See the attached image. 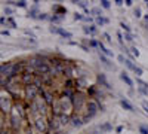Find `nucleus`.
<instances>
[{
	"mask_svg": "<svg viewBox=\"0 0 148 134\" xmlns=\"http://www.w3.org/2000/svg\"><path fill=\"white\" fill-rule=\"evenodd\" d=\"M71 101H73V106H74V113L80 115V112L83 110V109H86V104H88L89 99L83 91H76V94H74V97L71 99Z\"/></svg>",
	"mask_w": 148,
	"mask_h": 134,
	"instance_id": "obj_1",
	"label": "nucleus"
},
{
	"mask_svg": "<svg viewBox=\"0 0 148 134\" xmlns=\"http://www.w3.org/2000/svg\"><path fill=\"white\" fill-rule=\"evenodd\" d=\"M22 121L24 119L21 118V115L18 112V107L14 103V107H12V110L9 113V128L14 133H18L21 130V127H22Z\"/></svg>",
	"mask_w": 148,
	"mask_h": 134,
	"instance_id": "obj_2",
	"label": "nucleus"
},
{
	"mask_svg": "<svg viewBox=\"0 0 148 134\" xmlns=\"http://www.w3.org/2000/svg\"><path fill=\"white\" fill-rule=\"evenodd\" d=\"M33 128L36 130L37 134H46L49 133V116H43V115H39L36 116L33 121Z\"/></svg>",
	"mask_w": 148,
	"mask_h": 134,
	"instance_id": "obj_3",
	"label": "nucleus"
},
{
	"mask_svg": "<svg viewBox=\"0 0 148 134\" xmlns=\"http://www.w3.org/2000/svg\"><path fill=\"white\" fill-rule=\"evenodd\" d=\"M40 95V90L36 87V85H27V87H24V100L27 103H31L34 101L37 97Z\"/></svg>",
	"mask_w": 148,
	"mask_h": 134,
	"instance_id": "obj_4",
	"label": "nucleus"
},
{
	"mask_svg": "<svg viewBox=\"0 0 148 134\" xmlns=\"http://www.w3.org/2000/svg\"><path fill=\"white\" fill-rule=\"evenodd\" d=\"M59 104H61V110H62V113L70 115V116L74 115V106H73V101L70 99L59 97Z\"/></svg>",
	"mask_w": 148,
	"mask_h": 134,
	"instance_id": "obj_5",
	"label": "nucleus"
},
{
	"mask_svg": "<svg viewBox=\"0 0 148 134\" xmlns=\"http://www.w3.org/2000/svg\"><path fill=\"white\" fill-rule=\"evenodd\" d=\"M101 110V104L99 101H96V100H89L88 104H86V113L84 115H88L90 119Z\"/></svg>",
	"mask_w": 148,
	"mask_h": 134,
	"instance_id": "obj_6",
	"label": "nucleus"
},
{
	"mask_svg": "<svg viewBox=\"0 0 148 134\" xmlns=\"http://www.w3.org/2000/svg\"><path fill=\"white\" fill-rule=\"evenodd\" d=\"M0 107H2V113H10L12 107H14V103H12V97L8 94H2V97H0Z\"/></svg>",
	"mask_w": 148,
	"mask_h": 134,
	"instance_id": "obj_7",
	"label": "nucleus"
},
{
	"mask_svg": "<svg viewBox=\"0 0 148 134\" xmlns=\"http://www.w3.org/2000/svg\"><path fill=\"white\" fill-rule=\"evenodd\" d=\"M40 97L45 100V103H46L49 107H52V106H53V103L56 101V97H55V94H53L51 90H47V88L40 90Z\"/></svg>",
	"mask_w": 148,
	"mask_h": 134,
	"instance_id": "obj_8",
	"label": "nucleus"
},
{
	"mask_svg": "<svg viewBox=\"0 0 148 134\" xmlns=\"http://www.w3.org/2000/svg\"><path fill=\"white\" fill-rule=\"evenodd\" d=\"M36 75L37 73H22V75L19 76V81H21V85L22 87H27V85H33L34 83V79H36Z\"/></svg>",
	"mask_w": 148,
	"mask_h": 134,
	"instance_id": "obj_9",
	"label": "nucleus"
},
{
	"mask_svg": "<svg viewBox=\"0 0 148 134\" xmlns=\"http://www.w3.org/2000/svg\"><path fill=\"white\" fill-rule=\"evenodd\" d=\"M61 130H62V125L59 119L55 116H49V133H59Z\"/></svg>",
	"mask_w": 148,
	"mask_h": 134,
	"instance_id": "obj_10",
	"label": "nucleus"
},
{
	"mask_svg": "<svg viewBox=\"0 0 148 134\" xmlns=\"http://www.w3.org/2000/svg\"><path fill=\"white\" fill-rule=\"evenodd\" d=\"M12 66H14V63H10V61L2 63V66H0V76L8 78L10 73H12Z\"/></svg>",
	"mask_w": 148,
	"mask_h": 134,
	"instance_id": "obj_11",
	"label": "nucleus"
},
{
	"mask_svg": "<svg viewBox=\"0 0 148 134\" xmlns=\"http://www.w3.org/2000/svg\"><path fill=\"white\" fill-rule=\"evenodd\" d=\"M51 66H49L47 63H42L39 67H37V70H36V73L37 75H49L51 73Z\"/></svg>",
	"mask_w": 148,
	"mask_h": 134,
	"instance_id": "obj_12",
	"label": "nucleus"
},
{
	"mask_svg": "<svg viewBox=\"0 0 148 134\" xmlns=\"http://www.w3.org/2000/svg\"><path fill=\"white\" fill-rule=\"evenodd\" d=\"M62 88L65 90H76L77 91V79H65L62 83Z\"/></svg>",
	"mask_w": 148,
	"mask_h": 134,
	"instance_id": "obj_13",
	"label": "nucleus"
},
{
	"mask_svg": "<svg viewBox=\"0 0 148 134\" xmlns=\"http://www.w3.org/2000/svg\"><path fill=\"white\" fill-rule=\"evenodd\" d=\"M84 124V121H83V116L82 115H77V113H74L71 116V125L73 127H82Z\"/></svg>",
	"mask_w": 148,
	"mask_h": 134,
	"instance_id": "obj_14",
	"label": "nucleus"
},
{
	"mask_svg": "<svg viewBox=\"0 0 148 134\" xmlns=\"http://www.w3.org/2000/svg\"><path fill=\"white\" fill-rule=\"evenodd\" d=\"M62 78L64 79H74V66L73 64H68L62 73Z\"/></svg>",
	"mask_w": 148,
	"mask_h": 134,
	"instance_id": "obj_15",
	"label": "nucleus"
},
{
	"mask_svg": "<svg viewBox=\"0 0 148 134\" xmlns=\"http://www.w3.org/2000/svg\"><path fill=\"white\" fill-rule=\"evenodd\" d=\"M120 79H121L123 82H125V83L127 85L129 88H133V81H132V79L129 78L127 72H121V73H120Z\"/></svg>",
	"mask_w": 148,
	"mask_h": 134,
	"instance_id": "obj_16",
	"label": "nucleus"
},
{
	"mask_svg": "<svg viewBox=\"0 0 148 134\" xmlns=\"http://www.w3.org/2000/svg\"><path fill=\"white\" fill-rule=\"evenodd\" d=\"M99 60H101V63H102L104 66H107L108 69H114V66H113V63H111L110 57H107V55H104V54L99 52Z\"/></svg>",
	"mask_w": 148,
	"mask_h": 134,
	"instance_id": "obj_17",
	"label": "nucleus"
},
{
	"mask_svg": "<svg viewBox=\"0 0 148 134\" xmlns=\"http://www.w3.org/2000/svg\"><path fill=\"white\" fill-rule=\"evenodd\" d=\"M120 106L125 109V110H129V112H135V107H133V104L132 103H129L126 99H121L120 100Z\"/></svg>",
	"mask_w": 148,
	"mask_h": 134,
	"instance_id": "obj_18",
	"label": "nucleus"
},
{
	"mask_svg": "<svg viewBox=\"0 0 148 134\" xmlns=\"http://www.w3.org/2000/svg\"><path fill=\"white\" fill-rule=\"evenodd\" d=\"M42 76V81H43V83H45V87L47 88V87H52L53 85V76H51V75H40Z\"/></svg>",
	"mask_w": 148,
	"mask_h": 134,
	"instance_id": "obj_19",
	"label": "nucleus"
},
{
	"mask_svg": "<svg viewBox=\"0 0 148 134\" xmlns=\"http://www.w3.org/2000/svg\"><path fill=\"white\" fill-rule=\"evenodd\" d=\"M99 49H101V54H104V55H107V57H114V52L111 51V49H108V48L99 40Z\"/></svg>",
	"mask_w": 148,
	"mask_h": 134,
	"instance_id": "obj_20",
	"label": "nucleus"
},
{
	"mask_svg": "<svg viewBox=\"0 0 148 134\" xmlns=\"http://www.w3.org/2000/svg\"><path fill=\"white\" fill-rule=\"evenodd\" d=\"M59 122H61V125L62 127H65V125H68V124H71V116L70 115H65V113H62L59 118Z\"/></svg>",
	"mask_w": 148,
	"mask_h": 134,
	"instance_id": "obj_21",
	"label": "nucleus"
},
{
	"mask_svg": "<svg viewBox=\"0 0 148 134\" xmlns=\"http://www.w3.org/2000/svg\"><path fill=\"white\" fill-rule=\"evenodd\" d=\"M74 94H76V90H65L62 88V91H61V97H65V99H73Z\"/></svg>",
	"mask_w": 148,
	"mask_h": 134,
	"instance_id": "obj_22",
	"label": "nucleus"
},
{
	"mask_svg": "<svg viewBox=\"0 0 148 134\" xmlns=\"http://www.w3.org/2000/svg\"><path fill=\"white\" fill-rule=\"evenodd\" d=\"M64 14H67V9H65V8L59 6V5L53 6V15H61V17H64Z\"/></svg>",
	"mask_w": 148,
	"mask_h": 134,
	"instance_id": "obj_23",
	"label": "nucleus"
},
{
	"mask_svg": "<svg viewBox=\"0 0 148 134\" xmlns=\"http://www.w3.org/2000/svg\"><path fill=\"white\" fill-rule=\"evenodd\" d=\"M110 22V19L108 18H104V17H98V18H95V24L98 27H102V26H105V24H108Z\"/></svg>",
	"mask_w": 148,
	"mask_h": 134,
	"instance_id": "obj_24",
	"label": "nucleus"
},
{
	"mask_svg": "<svg viewBox=\"0 0 148 134\" xmlns=\"http://www.w3.org/2000/svg\"><path fill=\"white\" fill-rule=\"evenodd\" d=\"M96 79H98V82H99V83H102L105 88H111V87H110V83H108V82H107V79H105V75L99 73V75H96Z\"/></svg>",
	"mask_w": 148,
	"mask_h": 134,
	"instance_id": "obj_25",
	"label": "nucleus"
},
{
	"mask_svg": "<svg viewBox=\"0 0 148 134\" xmlns=\"http://www.w3.org/2000/svg\"><path fill=\"white\" fill-rule=\"evenodd\" d=\"M10 6H18V8H27V2L25 0H16V2H6Z\"/></svg>",
	"mask_w": 148,
	"mask_h": 134,
	"instance_id": "obj_26",
	"label": "nucleus"
},
{
	"mask_svg": "<svg viewBox=\"0 0 148 134\" xmlns=\"http://www.w3.org/2000/svg\"><path fill=\"white\" fill-rule=\"evenodd\" d=\"M98 128H99V131H101V133H108V131L113 130V125H111L110 122H104V124H101Z\"/></svg>",
	"mask_w": 148,
	"mask_h": 134,
	"instance_id": "obj_27",
	"label": "nucleus"
},
{
	"mask_svg": "<svg viewBox=\"0 0 148 134\" xmlns=\"http://www.w3.org/2000/svg\"><path fill=\"white\" fill-rule=\"evenodd\" d=\"M86 92H88L89 97H96L98 94V88H96V85H92V87H89L88 90H86Z\"/></svg>",
	"mask_w": 148,
	"mask_h": 134,
	"instance_id": "obj_28",
	"label": "nucleus"
},
{
	"mask_svg": "<svg viewBox=\"0 0 148 134\" xmlns=\"http://www.w3.org/2000/svg\"><path fill=\"white\" fill-rule=\"evenodd\" d=\"M39 15H40V14L37 12V6H34V8H31V9L28 10V15H27V17H28V18H39Z\"/></svg>",
	"mask_w": 148,
	"mask_h": 134,
	"instance_id": "obj_29",
	"label": "nucleus"
},
{
	"mask_svg": "<svg viewBox=\"0 0 148 134\" xmlns=\"http://www.w3.org/2000/svg\"><path fill=\"white\" fill-rule=\"evenodd\" d=\"M61 37H64V39H71L73 37V34L70 33V31H67V30H64V28H59V33H58Z\"/></svg>",
	"mask_w": 148,
	"mask_h": 134,
	"instance_id": "obj_30",
	"label": "nucleus"
},
{
	"mask_svg": "<svg viewBox=\"0 0 148 134\" xmlns=\"http://www.w3.org/2000/svg\"><path fill=\"white\" fill-rule=\"evenodd\" d=\"M83 88H86V81H84V78H77V91H82Z\"/></svg>",
	"mask_w": 148,
	"mask_h": 134,
	"instance_id": "obj_31",
	"label": "nucleus"
},
{
	"mask_svg": "<svg viewBox=\"0 0 148 134\" xmlns=\"http://www.w3.org/2000/svg\"><path fill=\"white\" fill-rule=\"evenodd\" d=\"M89 15H95L96 18H98V17H102V10H101L99 8H93V9H90Z\"/></svg>",
	"mask_w": 148,
	"mask_h": 134,
	"instance_id": "obj_32",
	"label": "nucleus"
},
{
	"mask_svg": "<svg viewBox=\"0 0 148 134\" xmlns=\"http://www.w3.org/2000/svg\"><path fill=\"white\" fill-rule=\"evenodd\" d=\"M64 19V17H61V15H52L51 18H49V21H51L52 24H56V22H61Z\"/></svg>",
	"mask_w": 148,
	"mask_h": 134,
	"instance_id": "obj_33",
	"label": "nucleus"
},
{
	"mask_svg": "<svg viewBox=\"0 0 148 134\" xmlns=\"http://www.w3.org/2000/svg\"><path fill=\"white\" fill-rule=\"evenodd\" d=\"M8 26H9L10 28H18L16 22L14 21V18H12V17H8Z\"/></svg>",
	"mask_w": 148,
	"mask_h": 134,
	"instance_id": "obj_34",
	"label": "nucleus"
},
{
	"mask_svg": "<svg viewBox=\"0 0 148 134\" xmlns=\"http://www.w3.org/2000/svg\"><path fill=\"white\" fill-rule=\"evenodd\" d=\"M3 12H5V15H8V17H12V15H14V9H12L10 6H5Z\"/></svg>",
	"mask_w": 148,
	"mask_h": 134,
	"instance_id": "obj_35",
	"label": "nucleus"
},
{
	"mask_svg": "<svg viewBox=\"0 0 148 134\" xmlns=\"http://www.w3.org/2000/svg\"><path fill=\"white\" fill-rule=\"evenodd\" d=\"M101 8L110 9V8H111V2H110V0H101Z\"/></svg>",
	"mask_w": 148,
	"mask_h": 134,
	"instance_id": "obj_36",
	"label": "nucleus"
},
{
	"mask_svg": "<svg viewBox=\"0 0 148 134\" xmlns=\"http://www.w3.org/2000/svg\"><path fill=\"white\" fill-rule=\"evenodd\" d=\"M125 64H126V67H127L129 70H135V69H136V66L133 64L132 60H126V63H125Z\"/></svg>",
	"mask_w": 148,
	"mask_h": 134,
	"instance_id": "obj_37",
	"label": "nucleus"
},
{
	"mask_svg": "<svg viewBox=\"0 0 148 134\" xmlns=\"http://www.w3.org/2000/svg\"><path fill=\"white\" fill-rule=\"evenodd\" d=\"M89 46L90 48H99V42L95 39H89Z\"/></svg>",
	"mask_w": 148,
	"mask_h": 134,
	"instance_id": "obj_38",
	"label": "nucleus"
},
{
	"mask_svg": "<svg viewBox=\"0 0 148 134\" xmlns=\"http://www.w3.org/2000/svg\"><path fill=\"white\" fill-rule=\"evenodd\" d=\"M130 52H132V55H133L135 58H138V57H139V51H138V48H136V46H132V48H130Z\"/></svg>",
	"mask_w": 148,
	"mask_h": 134,
	"instance_id": "obj_39",
	"label": "nucleus"
},
{
	"mask_svg": "<svg viewBox=\"0 0 148 134\" xmlns=\"http://www.w3.org/2000/svg\"><path fill=\"white\" fill-rule=\"evenodd\" d=\"M133 73H135V75H136L138 78H141V76L144 75V70H142L141 67H138V66H136V69H135V70H133Z\"/></svg>",
	"mask_w": 148,
	"mask_h": 134,
	"instance_id": "obj_40",
	"label": "nucleus"
},
{
	"mask_svg": "<svg viewBox=\"0 0 148 134\" xmlns=\"http://www.w3.org/2000/svg\"><path fill=\"white\" fill-rule=\"evenodd\" d=\"M51 17H49L47 14H45V12H40V15H39V18L37 19H40V21H46V19H49Z\"/></svg>",
	"mask_w": 148,
	"mask_h": 134,
	"instance_id": "obj_41",
	"label": "nucleus"
},
{
	"mask_svg": "<svg viewBox=\"0 0 148 134\" xmlns=\"http://www.w3.org/2000/svg\"><path fill=\"white\" fill-rule=\"evenodd\" d=\"M138 91L142 95H148V87H138Z\"/></svg>",
	"mask_w": 148,
	"mask_h": 134,
	"instance_id": "obj_42",
	"label": "nucleus"
},
{
	"mask_svg": "<svg viewBox=\"0 0 148 134\" xmlns=\"http://www.w3.org/2000/svg\"><path fill=\"white\" fill-rule=\"evenodd\" d=\"M139 134H148V125H139Z\"/></svg>",
	"mask_w": 148,
	"mask_h": 134,
	"instance_id": "obj_43",
	"label": "nucleus"
},
{
	"mask_svg": "<svg viewBox=\"0 0 148 134\" xmlns=\"http://www.w3.org/2000/svg\"><path fill=\"white\" fill-rule=\"evenodd\" d=\"M133 14H135V17H136V18H141L142 17V12H141V8H135V10H133Z\"/></svg>",
	"mask_w": 148,
	"mask_h": 134,
	"instance_id": "obj_44",
	"label": "nucleus"
},
{
	"mask_svg": "<svg viewBox=\"0 0 148 134\" xmlns=\"http://www.w3.org/2000/svg\"><path fill=\"white\" fill-rule=\"evenodd\" d=\"M125 39H126L127 42H133V40L136 39V37H133V36H132V33H125Z\"/></svg>",
	"mask_w": 148,
	"mask_h": 134,
	"instance_id": "obj_45",
	"label": "nucleus"
},
{
	"mask_svg": "<svg viewBox=\"0 0 148 134\" xmlns=\"http://www.w3.org/2000/svg\"><path fill=\"white\" fill-rule=\"evenodd\" d=\"M59 28H61V27H55L53 24H52V26L49 27V31H51V33H55V34H58V33H59Z\"/></svg>",
	"mask_w": 148,
	"mask_h": 134,
	"instance_id": "obj_46",
	"label": "nucleus"
},
{
	"mask_svg": "<svg viewBox=\"0 0 148 134\" xmlns=\"http://www.w3.org/2000/svg\"><path fill=\"white\" fill-rule=\"evenodd\" d=\"M102 37H104V40H105L107 43H111V42H113V39H111V36H110L108 33H104V34H102Z\"/></svg>",
	"mask_w": 148,
	"mask_h": 134,
	"instance_id": "obj_47",
	"label": "nucleus"
},
{
	"mask_svg": "<svg viewBox=\"0 0 148 134\" xmlns=\"http://www.w3.org/2000/svg\"><path fill=\"white\" fill-rule=\"evenodd\" d=\"M73 18H74V21H82V19H84V17H83L82 14H79V12H76Z\"/></svg>",
	"mask_w": 148,
	"mask_h": 134,
	"instance_id": "obj_48",
	"label": "nucleus"
},
{
	"mask_svg": "<svg viewBox=\"0 0 148 134\" xmlns=\"http://www.w3.org/2000/svg\"><path fill=\"white\" fill-rule=\"evenodd\" d=\"M120 27H121L123 30H125L126 33H130V27L127 26V24H125V22H120Z\"/></svg>",
	"mask_w": 148,
	"mask_h": 134,
	"instance_id": "obj_49",
	"label": "nucleus"
},
{
	"mask_svg": "<svg viewBox=\"0 0 148 134\" xmlns=\"http://www.w3.org/2000/svg\"><path fill=\"white\" fill-rule=\"evenodd\" d=\"M96 27H98V26H96V24H90V26H89V30H90V34H96V31H98V30H96Z\"/></svg>",
	"mask_w": 148,
	"mask_h": 134,
	"instance_id": "obj_50",
	"label": "nucleus"
},
{
	"mask_svg": "<svg viewBox=\"0 0 148 134\" xmlns=\"http://www.w3.org/2000/svg\"><path fill=\"white\" fill-rule=\"evenodd\" d=\"M117 39H119V43H120V45L123 46V34H121L120 31L117 33Z\"/></svg>",
	"mask_w": 148,
	"mask_h": 134,
	"instance_id": "obj_51",
	"label": "nucleus"
},
{
	"mask_svg": "<svg viewBox=\"0 0 148 134\" xmlns=\"http://www.w3.org/2000/svg\"><path fill=\"white\" fill-rule=\"evenodd\" d=\"M117 60H119V63H126V58L123 57V55H119V57H117Z\"/></svg>",
	"mask_w": 148,
	"mask_h": 134,
	"instance_id": "obj_52",
	"label": "nucleus"
},
{
	"mask_svg": "<svg viewBox=\"0 0 148 134\" xmlns=\"http://www.w3.org/2000/svg\"><path fill=\"white\" fill-rule=\"evenodd\" d=\"M83 21H86V22H89V24H90V22H93V18H92V17H84Z\"/></svg>",
	"mask_w": 148,
	"mask_h": 134,
	"instance_id": "obj_53",
	"label": "nucleus"
},
{
	"mask_svg": "<svg viewBox=\"0 0 148 134\" xmlns=\"http://www.w3.org/2000/svg\"><path fill=\"white\" fill-rule=\"evenodd\" d=\"M83 31H84V34H90V30H89V27H88V26L83 27Z\"/></svg>",
	"mask_w": 148,
	"mask_h": 134,
	"instance_id": "obj_54",
	"label": "nucleus"
},
{
	"mask_svg": "<svg viewBox=\"0 0 148 134\" xmlns=\"http://www.w3.org/2000/svg\"><path fill=\"white\" fill-rule=\"evenodd\" d=\"M117 6H123V3H125V2H123V0H116V2H114Z\"/></svg>",
	"mask_w": 148,
	"mask_h": 134,
	"instance_id": "obj_55",
	"label": "nucleus"
},
{
	"mask_svg": "<svg viewBox=\"0 0 148 134\" xmlns=\"http://www.w3.org/2000/svg\"><path fill=\"white\" fill-rule=\"evenodd\" d=\"M125 5H126V6H132L133 2H132V0H125Z\"/></svg>",
	"mask_w": 148,
	"mask_h": 134,
	"instance_id": "obj_56",
	"label": "nucleus"
},
{
	"mask_svg": "<svg viewBox=\"0 0 148 134\" xmlns=\"http://www.w3.org/2000/svg\"><path fill=\"white\" fill-rule=\"evenodd\" d=\"M0 134H12V133H10L9 130H5V128H3V130H2V133H0Z\"/></svg>",
	"mask_w": 148,
	"mask_h": 134,
	"instance_id": "obj_57",
	"label": "nucleus"
},
{
	"mask_svg": "<svg viewBox=\"0 0 148 134\" xmlns=\"http://www.w3.org/2000/svg\"><path fill=\"white\" fill-rule=\"evenodd\" d=\"M2 36H9V31H8V30H3V31H2Z\"/></svg>",
	"mask_w": 148,
	"mask_h": 134,
	"instance_id": "obj_58",
	"label": "nucleus"
},
{
	"mask_svg": "<svg viewBox=\"0 0 148 134\" xmlns=\"http://www.w3.org/2000/svg\"><path fill=\"white\" fill-rule=\"evenodd\" d=\"M121 130H123V127H117V128H116L117 133H121Z\"/></svg>",
	"mask_w": 148,
	"mask_h": 134,
	"instance_id": "obj_59",
	"label": "nucleus"
},
{
	"mask_svg": "<svg viewBox=\"0 0 148 134\" xmlns=\"http://www.w3.org/2000/svg\"><path fill=\"white\" fill-rule=\"evenodd\" d=\"M144 110H145V113H147V115H148V107H147V106H145V104H144Z\"/></svg>",
	"mask_w": 148,
	"mask_h": 134,
	"instance_id": "obj_60",
	"label": "nucleus"
},
{
	"mask_svg": "<svg viewBox=\"0 0 148 134\" xmlns=\"http://www.w3.org/2000/svg\"><path fill=\"white\" fill-rule=\"evenodd\" d=\"M144 19H145V22H148V14H147V15L144 17Z\"/></svg>",
	"mask_w": 148,
	"mask_h": 134,
	"instance_id": "obj_61",
	"label": "nucleus"
},
{
	"mask_svg": "<svg viewBox=\"0 0 148 134\" xmlns=\"http://www.w3.org/2000/svg\"><path fill=\"white\" fill-rule=\"evenodd\" d=\"M145 5H147V8H148V0H147V2H145Z\"/></svg>",
	"mask_w": 148,
	"mask_h": 134,
	"instance_id": "obj_62",
	"label": "nucleus"
}]
</instances>
